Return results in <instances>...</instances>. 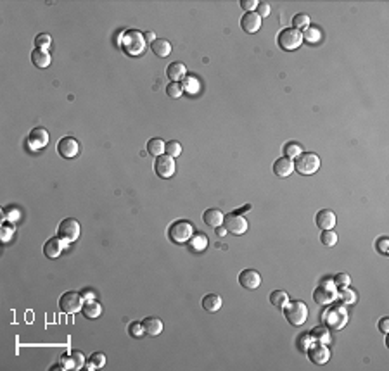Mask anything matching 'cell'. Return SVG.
I'll return each mask as SVG.
<instances>
[{"label": "cell", "mask_w": 389, "mask_h": 371, "mask_svg": "<svg viewBox=\"0 0 389 371\" xmlns=\"http://www.w3.org/2000/svg\"><path fill=\"white\" fill-rule=\"evenodd\" d=\"M145 45H147V42L144 38V33H140L139 29H128V31L123 33L121 47L132 57H137V55L144 54Z\"/></svg>", "instance_id": "cell-1"}, {"label": "cell", "mask_w": 389, "mask_h": 371, "mask_svg": "<svg viewBox=\"0 0 389 371\" xmlns=\"http://www.w3.org/2000/svg\"><path fill=\"white\" fill-rule=\"evenodd\" d=\"M284 316L289 324L292 326H301L308 320V307L301 300H289L287 306L284 307Z\"/></svg>", "instance_id": "cell-2"}, {"label": "cell", "mask_w": 389, "mask_h": 371, "mask_svg": "<svg viewBox=\"0 0 389 371\" xmlns=\"http://www.w3.org/2000/svg\"><path fill=\"white\" fill-rule=\"evenodd\" d=\"M294 170L299 174L306 176V174H315L320 170V157L313 152H305V154H299L294 161Z\"/></svg>", "instance_id": "cell-3"}, {"label": "cell", "mask_w": 389, "mask_h": 371, "mask_svg": "<svg viewBox=\"0 0 389 371\" xmlns=\"http://www.w3.org/2000/svg\"><path fill=\"white\" fill-rule=\"evenodd\" d=\"M192 235H194V226H192V223H189V221H185V220L175 221V223L168 228V237L173 244H178V245L187 244L192 238Z\"/></svg>", "instance_id": "cell-4"}, {"label": "cell", "mask_w": 389, "mask_h": 371, "mask_svg": "<svg viewBox=\"0 0 389 371\" xmlns=\"http://www.w3.org/2000/svg\"><path fill=\"white\" fill-rule=\"evenodd\" d=\"M348 323V311L342 304H334L324 314V324H327L332 330H341Z\"/></svg>", "instance_id": "cell-5"}, {"label": "cell", "mask_w": 389, "mask_h": 371, "mask_svg": "<svg viewBox=\"0 0 389 371\" xmlns=\"http://www.w3.org/2000/svg\"><path fill=\"white\" fill-rule=\"evenodd\" d=\"M277 44L282 50L292 52L296 49L301 47L303 44V33L298 31L296 28H284L277 36Z\"/></svg>", "instance_id": "cell-6"}, {"label": "cell", "mask_w": 389, "mask_h": 371, "mask_svg": "<svg viewBox=\"0 0 389 371\" xmlns=\"http://www.w3.org/2000/svg\"><path fill=\"white\" fill-rule=\"evenodd\" d=\"M80 231H82V228H80L78 221L73 220V218H66V220H62L61 223H59L57 237L61 238L64 244H73V242L78 240Z\"/></svg>", "instance_id": "cell-7"}, {"label": "cell", "mask_w": 389, "mask_h": 371, "mask_svg": "<svg viewBox=\"0 0 389 371\" xmlns=\"http://www.w3.org/2000/svg\"><path fill=\"white\" fill-rule=\"evenodd\" d=\"M59 307H61L62 313H68V314H73V313H78V311H82V307H83L82 294H78V292H66V294H62V297L59 299Z\"/></svg>", "instance_id": "cell-8"}, {"label": "cell", "mask_w": 389, "mask_h": 371, "mask_svg": "<svg viewBox=\"0 0 389 371\" xmlns=\"http://www.w3.org/2000/svg\"><path fill=\"white\" fill-rule=\"evenodd\" d=\"M175 159L169 157L168 154H163V155H158L154 161V171L156 174H158L159 178H165V180H168V178H171L173 174H175Z\"/></svg>", "instance_id": "cell-9"}, {"label": "cell", "mask_w": 389, "mask_h": 371, "mask_svg": "<svg viewBox=\"0 0 389 371\" xmlns=\"http://www.w3.org/2000/svg\"><path fill=\"white\" fill-rule=\"evenodd\" d=\"M223 226H225V230H227L228 233L242 235V233H246V231H248V220H246L244 216H241V214L230 213V214H227V216H225Z\"/></svg>", "instance_id": "cell-10"}, {"label": "cell", "mask_w": 389, "mask_h": 371, "mask_svg": "<svg viewBox=\"0 0 389 371\" xmlns=\"http://www.w3.org/2000/svg\"><path fill=\"white\" fill-rule=\"evenodd\" d=\"M335 296H337V292H335L334 283H322L315 288L313 300L318 306H325V304H331L335 299Z\"/></svg>", "instance_id": "cell-11"}, {"label": "cell", "mask_w": 389, "mask_h": 371, "mask_svg": "<svg viewBox=\"0 0 389 371\" xmlns=\"http://www.w3.org/2000/svg\"><path fill=\"white\" fill-rule=\"evenodd\" d=\"M57 152L62 159H73L78 155L80 152V144L76 138L73 137H64L57 142Z\"/></svg>", "instance_id": "cell-12"}, {"label": "cell", "mask_w": 389, "mask_h": 371, "mask_svg": "<svg viewBox=\"0 0 389 371\" xmlns=\"http://www.w3.org/2000/svg\"><path fill=\"white\" fill-rule=\"evenodd\" d=\"M26 144L33 148V150H38V148H45L49 144V131L45 128H35L33 131H29V137L26 140Z\"/></svg>", "instance_id": "cell-13"}, {"label": "cell", "mask_w": 389, "mask_h": 371, "mask_svg": "<svg viewBox=\"0 0 389 371\" xmlns=\"http://www.w3.org/2000/svg\"><path fill=\"white\" fill-rule=\"evenodd\" d=\"M306 352H308V357H310L311 363L318 364V366L325 364L329 361V357H331V352H329V349L325 347V344H320V342L313 344Z\"/></svg>", "instance_id": "cell-14"}, {"label": "cell", "mask_w": 389, "mask_h": 371, "mask_svg": "<svg viewBox=\"0 0 389 371\" xmlns=\"http://www.w3.org/2000/svg\"><path fill=\"white\" fill-rule=\"evenodd\" d=\"M239 283L244 288H248V290H256L261 285V274L256 270L248 268V270L241 271V274H239Z\"/></svg>", "instance_id": "cell-15"}, {"label": "cell", "mask_w": 389, "mask_h": 371, "mask_svg": "<svg viewBox=\"0 0 389 371\" xmlns=\"http://www.w3.org/2000/svg\"><path fill=\"white\" fill-rule=\"evenodd\" d=\"M241 28L249 35L258 31L261 28V18L258 16V12H246L241 18Z\"/></svg>", "instance_id": "cell-16"}, {"label": "cell", "mask_w": 389, "mask_h": 371, "mask_svg": "<svg viewBox=\"0 0 389 371\" xmlns=\"http://www.w3.org/2000/svg\"><path fill=\"white\" fill-rule=\"evenodd\" d=\"M315 223L322 230H332L335 226V214L331 209H320L315 216Z\"/></svg>", "instance_id": "cell-17"}, {"label": "cell", "mask_w": 389, "mask_h": 371, "mask_svg": "<svg viewBox=\"0 0 389 371\" xmlns=\"http://www.w3.org/2000/svg\"><path fill=\"white\" fill-rule=\"evenodd\" d=\"M166 76H168L171 81H177V83H180V81H184L185 76H187V66H185L184 62H180V61L171 62V64L166 68Z\"/></svg>", "instance_id": "cell-18"}, {"label": "cell", "mask_w": 389, "mask_h": 371, "mask_svg": "<svg viewBox=\"0 0 389 371\" xmlns=\"http://www.w3.org/2000/svg\"><path fill=\"white\" fill-rule=\"evenodd\" d=\"M62 244H64V242L59 237L49 238V240L45 242V245H43V254H45L49 259H57L62 252Z\"/></svg>", "instance_id": "cell-19"}, {"label": "cell", "mask_w": 389, "mask_h": 371, "mask_svg": "<svg viewBox=\"0 0 389 371\" xmlns=\"http://www.w3.org/2000/svg\"><path fill=\"white\" fill-rule=\"evenodd\" d=\"M294 171V162L287 157H278L277 161L274 162V173L280 178H287L292 174Z\"/></svg>", "instance_id": "cell-20"}, {"label": "cell", "mask_w": 389, "mask_h": 371, "mask_svg": "<svg viewBox=\"0 0 389 371\" xmlns=\"http://www.w3.org/2000/svg\"><path fill=\"white\" fill-rule=\"evenodd\" d=\"M223 220H225V216L220 209H208L202 214V221H204L208 226H213V228L222 226V224H223Z\"/></svg>", "instance_id": "cell-21"}, {"label": "cell", "mask_w": 389, "mask_h": 371, "mask_svg": "<svg viewBox=\"0 0 389 371\" xmlns=\"http://www.w3.org/2000/svg\"><path fill=\"white\" fill-rule=\"evenodd\" d=\"M222 306H223V300L218 294H208L202 297V309L208 313H216L222 309Z\"/></svg>", "instance_id": "cell-22"}, {"label": "cell", "mask_w": 389, "mask_h": 371, "mask_svg": "<svg viewBox=\"0 0 389 371\" xmlns=\"http://www.w3.org/2000/svg\"><path fill=\"white\" fill-rule=\"evenodd\" d=\"M142 324H144L145 333H147V335H151V337H156V335H159V333L163 332V321L159 320V318L149 316V318H145V320L142 321Z\"/></svg>", "instance_id": "cell-23"}, {"label": "cell", "mask_w": 389, "mask_h": 371, "mask_svg": "<svg viewBox=\"0 0 389 371\" xmlns=\"http://www.w3.org/2000/svg\"><path fill=\"white\" fill-rule=\"evenodd\" d=\"M151 49L158 57H168L171 54V44L165 38H156L151 44Z\"/></svg>", "instance_id": "cell-24"}, {"label": "cell", "mask_w": 389, "mask_h": 371, "mask_svg": "<svg viewBox=\"0 0 389 371\" xmlns=\"http://www.w3.org/2000/svg\"><path fill=\"white\" fill-rule=\"evenodd\" d=\"M31 62L40 69H45L51 66V54L47 50H40V49H35L31 52Z\"/></svg>", "instance_id": "cell-25"}, {"label": "cell", "mask_w": 389, "mask_h": 371, "mask_svg": "<svg viewBox=\"0 0 389 371\" xmlns=\"http://www.w3.org/2000/svg\"><path fill=\"white\" fill-rule=\"evenodd\" d=\"M82 313H83V316L88 318V320H95V318H99L102 314V306L97 300H86L82 307Z\"/></svg>", "instance_id": "cell-26"}, {"label": "cell", "mask_w": 389, "mask_h": 371, "mask_svg": "<svg viewBox=\"0 0 389 371\" xmlns=\"http://www.w3.org/2000/svg\"><path fill=\"white\" fill-rule=\"evenodd\" d=\"M182 88H184V92H187V94L191 95H195L199 92V88H201V83H199V79L195 74H187L184 78V81H182Z\"/></svg>", "instance_id": "cell-27"}, {"label": "cell", "mask_w": 389, "mask_h": 371, "mask_svg": "<svg viewBox=\"0 0 389 371\" xmlns=\"http://www.w3.org/2000/svg\"><path fill=\"white\" fill-rule=\"evenodd\" d=\"M270 302H272V306L277 307V309H284L289 302L287 292H284V290H274V292L270 294Z\"/></svg>", "instance_id": "cell-28"}, {"label": "cell", "mask_w": 389, "mask_h": 371, "mask_svg": "<svg viewBox=\"0 0 389 371\" xmlns=\"http://www.w3.org/2000/svg\"><path fill=\"white\" fill-rule=\"evenodd\" d=\"M335 299H339V302L342 304V306H350V304H355L357 302V292L355 290H351L350 287H342L341 290H339V294L335 296Z\"/></svg>", "instance_id": "cell-29"}, {"label": "cell", "mask_w": 389, "mask_h": 371, "mask_svg": "<svg viewBox=\"0 0 389 371\" xmlns=\"http://www.w3.org/2000/svg\"><path fill=\"white\" fill-rule=\"evenodd\" d=\"M187 244H189V249H191L192 252H201V250L206 249V245H208V240H206L204 235L195 233V235H192V238L187 242Z\"/></svg>", "instance_id": "cell-30"}, {"label": "cell", "mask_w": 389, "mask_h": 371, "mask_svg": "<svg viewBox=\"0 0 389 371\" xmlns=\"http://www.w3.org/2000/svg\"><path fill=\"white\" fill-rule=\"evenodd\" d=\"M166 150V144L161 140V138H151V140L147 142V152L151 155H163Z\"/></svg>", "instance_id": "cell-31"}, {"label": "cell", "mask_w": 389, "mask_h": 371, "mask_svg": "<svg viewBox=\"0 0 389 371\" xmlns=\"http://www.w3.org/2000/svg\"><path fill=\"white\" fill-rule=\"evenodd\" d=\"M310 337H311V340H315V342H320V344L331 342V335H329V330L325 326L313 328V330L310 332Z\"/></svg>", "instance_id": "cell-32"}, {"label": "cell", "mask_w": 389, "mask_h": 371, "mask_svg": "<svg viewBox=\"0 0 389 371\" xmlns=\"http://www.w3.org/2000/svg\"><path fill=\"white\" fill-rule=\"evenodd\" d=\"M86 364H88V370H101L106 364V356L102 352H94Z\"/></svg>", "instance_id": "cell-33"}, {"label": "cell", "mask_w": 389, "mask_h": 371, "mask_svg": "<svg viewBox=\"0 0 389 371\" xmlns=\"http://www.w3.org/2000/svg\"><path fill=\"white\" fill-rule=\"evenodd\" d=\"M301 152V145L296 144V142H289V144L284 145V157L287 159H296Z\"/></svg>", "instance_id": "cell-34"}, {"label": "cell", "mask_w": 389, "mask_h": 371, "mask_svg": "<svg viewBox=\"0 0 389 371\" xmlns=\"http://www.w3.org/2000/svg\"><path fill=\"white\" fill-rule=\"evenodd\" d=\"M292 28H296L299 31V29H308L310 28V16L308 14H296L294 18H292Z\"/></svg>", "instance_id": "cell-35"}, {"label": "cell", "mask_w": 389, "mask_h": 371, "mask_svg": "<svg viewBox=\"0 0 389 371\" xmlns=\"http://www.w3.org/2000/svg\"><path fill=\"white\" fill-rule=\"evenodd\" d=\"M51 44H52V38L47 33H38V35L35 36V47L40 49V50H47V49L51 47Z\"/></svg>", "instance_id": "cell-36"}, {"label": "cell", "mask_w": 389, "mask_h": 371, "mask_svg": "<svg viewBox=\"0 0 389 371\" xmlns=\"http://www.w3.org/2000/svg\"><path fill=\"white\" fill-rule=\"evenodd\" d=\"M144 333H145L144 324H142L140 321H134V323L128 324V335L132 337V339H142Z\"/></svg>", "instance_id": "cell-37"}, {"label": "cell", "mask_w": 389, "mask_h": 371, "mask_svg": "<svg viewBox=\"0 0 389 371\" xmlns=\"http://www.w3.org/2000/svg\"><path fill=\"white\" fill-rule=\"evenodd\" d=\"M320 240L324 245H327V247H334L335 244H337V235H335L334 230H324L320 235Z\"/></svg>", "instance_id": "cell-38"}, {"label": "cell", "mask_w": 389, "mask_h": 371, "mask_svg": "<svg viewBox=\"0 0 389 371\" xmlns=\"http://www.w3.org/2000/svg\"><path fill=\"white\" fill-rule=\"evenodd\" d=\"M166 94L168 97L171 99H180L182 94H184V88H182V83H177V81H171V83L166 87Z\"/></svg>", "instance_id": "cell-39"}, {"label": "cell", "mask_w": 389, "mask_h": 371, "mask_svg": "<svg viewBox=\"0 0 389 371\" xmlns=\"http://www.w3.org/2000/svg\"><path fill=\"white\" fill-rule=\"evenodd\" d=\"M303 40H306L308 44H317L318 40H320V29L310 26V28L305 29V33H303Z\"/></svg>", "instance_id": "cell-40"}, {"label": "cell", "mask_w": 389, "mask_h": 371, "mask_svg": "<svg viewBox=\"0 0 389 371\" xmlns=\"http://www.w3.org/2000/svg\"><path fill=\"white\" fill-rule=\"evenodd\" d=\"M166 154L169 155V157H178V155L182 154V145L178 144L177 140H171V142H168V144H166Z\"/></svg>", "instance_id": "cell-41"}, {"label": "cell", "mask_w": 389, "mask_h": 371, "mask_svg": "<svg viewBox=\"0 0 389 371\" xmlns=\"http://www.w3.org/2000/svg\"><path fill=\"white\" fill-rule=\"evenodd\" d=\"M69 357H71V361H73V370H82L83 366H85V356H83L80 350H71L69 352Z\"/></svg>", "instance_id": "cell-42"}, {"label": "cell", "mask_w": 389, "mask_h": 371, "mask_svg": "<svg viewBox=\"0 0 389 371\" xmlns=\"http://www.w3.org/2000/svg\"><path fill=\"white\" fill-rule=\"evenodd\" d=\"M350 283H351V278H350V274H348V273H337L334 276V285H335V287H339V288L350 287Z\"/></svg>", "instance_id": "cell-43"}, {"label": "cell", "mask_w": 389, "mask_h": 371, "mask_svg": "<svg viewBox=\"0 0 389 371\" xmlns=\"http://www.w3.org/2000/svg\"><path fill=\"white\" fill-rule=\"evenodd\" d=\"M388 247H389V238L388 237H381L377 242H375V250H377L381 256H388Z\"/></svg>", "instance_id": "cell-44"}, {"label": "cell", "mask_w": 389, "mask_h": 371, "mask_svg": "<svg viewBox=\"0 0 389 371\" xmlns=\"http://www.w3.org/2000/svg\"><path fill=\"white\" fill-rule=\"evenodd\" d=\"M310 342H311L310 333H303V335H299L298 349H299V350H306V349H308V346H310Z\"/></svg>", "instance_id": "cell-45"}, {"label": "cell", "mask_w": 389, "mask_h": 371, "mask_svg": "<svg viewBox=\"0 0 389 371\" xmlns=\"http://www.w3.org/2000/svg\"><path fill=\"white\" fill-rule=\"evenodd\" d=\"M258 2L256 0H241V7L244 9L246 12H256L258 9Z\"/></svg>", "instance_id": "cell-46"}, {"label": "cell", "mask_w": 389, "mask_h": 371, "mask_svg": "<svg viewBox=\"0 0 389 371\" xmlns=\"http://www.w3.org/2000/svg\"><path fill=\"white\" fill-rule=\"evenodd\" d=\"M256 11H258V16H259V18H261V19L267 18V16H270V4L263 2V4H259V5H258V9H256Z\"/></svg>", "instance_id": "cell-47"}, {"label": "cell", "mask_w": 389, "mask_h": 371, "mask_svg": "<svg viewBox=\"0 0 389 371\" xmlns=\"http://www.w3.org/2000/svg\"><path fill=\"white\" fill-rule=\"evenodd\" d=\"M379 330H381L384 335H388V332H389V318H382V320L379 321Z\"/></svg>", "instance_id": "cell-48"}, {"label": "cell", "mask_w": 389, "mask_h": 371, "mask_svg": "<svg viewBox=\"0 0 389 371\" xmlns=\"http://www.w3.org/2000/svg\"><path fill=\"white\" fill-rule=\"evenodd\" d=\"M144 38H145V42H149V44H152L156 40V35L152 31H147V33H144Z\"/></svg>", "instance_id": "cell-49"}, {"label": "cell", "mask_w": 389, "mask_h": 371, "mask_svg": "<svg viewBox=\"0 0 389 371\" xmlns=\"http://www.w3.org/2000/svg\"><path fill=\"white\" fill-rule=\"evenodd\" d=\"M9 237H11V228L4 226V228H2V240H7Z\"/></svg>", "instance_id": "cell-50"}, {"label": "cell", "mask_w": 389, "mask_h": 371, "mask_svg": "<svg viewBox=\"0 0 389 371\" xmlns=\"http://www.w3.org/2000/svg\"><path fill=\"white\" fill-rule=\"evenodd\" d=\"M248 211H251V204H248V205H244V207H241L239 211H234L235 214H242V213H248Z\"/></svg>", "instance_id": "cell-51"}, {"label": "cell", "mask_w": 389, "mask_h": 371, "mask_svg": "<svg viewBox=\"0 0 389 371\" xmlns=\"http://www.w3.org/2000/svg\"><path fill=\"white\" fill-rule=\"evenodd\" d=\"M225 233H227V230H225V226L222 228V226H218L216 228V235H218V237H225Z\"/></svg>", "instance_id": "cell-52"}]
</instances>
